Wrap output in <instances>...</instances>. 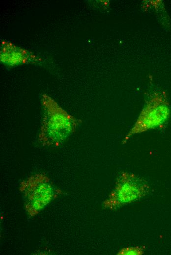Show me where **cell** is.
I'll return each mask as SVG.
<instances>
[{
  "instance_id": "obj_1",
  "label": "cell",
  "mask_w": 171,
  "mask_h": 255,
  "mask_svg": "<svg viewBox=\"0 0 171 255\" xmlns=\"http://www.w3.org/2000/svg\"><path fill=\"white\" fill-rule=\"evenodd\" d=\"M44 115L39 133L44 145L58 146L73 134L82 122L62 109L51 98L43 97Z\"/></svg>"
},
{
  "instance_id": "obj_2",
  "label": "cell",
  "mask_w": 171,
  "mask_h": 255,
  "mask_svg": "<svg viewBox=\"0 0 171 255\" xmlns=\"http://www.w3.org/2000/svg\"><path fill=\"white\" fill-rule=\"evenodd\" d=\"M170 114L169 105L166 99L160 95H156L142 110L123 143L134 134L160 127L167 121Z\"/></svg>"
},
{
  "instance_id": "obj_3",
  "label": "cell",
  "mask_w": 171,
  "mask_h": 255,
  "mask_svg": "<svg viewBox=\"0 0 171 255\" xmlns=\"http://www.w3.org/2000/svg\"><path fill=\"white\" fill-rule=\"evenodd\" d=\"M145 186L144 182L134 175L124 173L119 179L116 199L122 204L131 203L141 196Z\"/></svg>"
},
{
  "instance_id": "obj_4",
  "label": "cell",
  "mask_w": 171,
  "mask_h": 255,
  "mask_svg": "<svg viewBox=\"0 0 171 255\" xmlns=\"http://www.w3.org/2000/svg\"><path fill=\"white\" fill-rule=\"evenodd\" d=\"M54 195L53 188L46 180L39 181L34 188L31 204L35 210L44 208L51 202Z\"/></svg>"
},
{
  "instance_id": "obj_5",
  "label": "cell",
  "mask_w": 171,
  "mask_h": 255,
  "mask_svg": "<svg viewBox=\"0 0 171 255\" xmlns=\"http://www.w3.org/2000/svg\"><path fill=\"white\" fill-rule=\"evenodd\" d=\"M137 252L134 250H132L130 251L127 252L125 254L126 255H136Z\"/></svg>"
}]
</instances>
